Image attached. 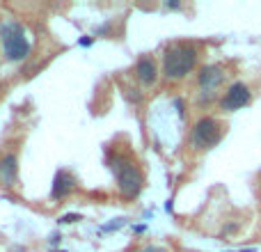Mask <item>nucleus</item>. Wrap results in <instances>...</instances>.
I'll use <instances>...</instances> for the list:
<instances>
[{
    "label": "nucleus",
    "instance_id": "nucleus-13",
    "mask_svg": "<svg viewBox=\"0 0 261 252\" xmlns=\"http://www.w3.org/2000/svg\"><path fill=\"white\" fill-rule=\"evenodd\" d=\"M78 44H81V46H92V44H94V39H92V37H81V41H78Z\"/></svg>",
    "mask_w": 261,
    "mask_h": 252
},
{
    "label": "nucleus",
    "instance_id": "nucleus-9",
    "mask_svg": "<svg viewBox=\"0 0 261 252\" xmlns=\"http://www.w3.org/2000/svg\"><path fill=\"white\" fill-rule=\"evenodd\" d=\"M16 163H18L16 154H5V156L0 158V179H3L7 186L16 184V172H18Z\"/></svg>",
    "mask_w": 261,
    "mask_h": 252
},
{
    "label": "nucleus",
    "instance_id": "nucleus-14",
    "mask_svg": "<svg viewBox=\"0 0 261 252\" xmlns=\"http://www.w3.org/2000/svg\"><path fill=\"white\" fill-rule=\"evenodd\" d=\"M167 9H181V3H176V0H170V3H165Z\"/></svg>",
    "mask_w": 261,
    "mask_h": 252
},
{
    "label": "nucleus",
    "instance_id": "nucleus-3",
    "mask_svg": "<svg viewBox=\"0 0 261 252\" xmlns=\"http://www.w3.org/2000/svg\"><path fill=\"white\" fill-rule=\"evenodd\" d=\"M0 39H3V48L7 60L12 62H21L30 55V41L25 37V30L18 21H7L0 28Z\"/></svg>",
    "mask_w": 261,
    "mask_h": 252
},
{
    "label": "nucleus",
    "instance_id": "nucleus-2",
    "mask_svg": "<svg viewBox=\"0 0 261 252\" xmlns=\"http://www.w3.org/2000/svg\"><path fill=\"white\" fill-rule=\"evenodd\" d=\"M108 167L115 172V177H117L119 190H122L124 197H128V199L138 197L144 186L142 172L138 170V165H135L133 161H128V158H124L122 154H108Z\"/></svg>",
    "mask_w": 261,
    "mask_h": 252
},
{
    "label": "nucleus",
    "instance_id": "nucleus-4",
    "mask_svg": "<svg viewBox=\"0 0 261 252\" xmlns=\"http://www.w3.org/2000/svg\"><path fill=\"white\" fill-rule=\"evenodd\" d=\"M222 135H225V129H222V124L216 117H202L190 131V140H193V144L197 149L216 147L222 140Z\"/></svg>",
    "mask_w": 261,
    "mask_h": 252
},
{
    "label": "nucleus",
    "instance_id": "nucleus-5",
    "mask_svg": "<svg viewBox=\"0 0 261 252\" xmlns=\"http://www.w3.org/2000/svg\"><path fill=\"white\" fill-rule=\"evenodd\" d=\"M222 81H225V69L220 64H206L197 73V83L202 94H216V90L222 85Z\"/></svg>",
    "mask_w": 261,
    "mask_h": 252
},
{
    "label": "nucleus",
    "instance_id": "nucleus-1",
    "mask_svg": "<svg viewBox=\"0 0 261 252\" xmlns=\"http://www.w3.org/2000/svg\"><path fill=\"white\" fill-rule=\"evenodd\" d=\"M197 64V48L193 44H172L167 46L165 55H163V76L167 81H176L190 73Z\"/></svg>",
    "mask_w": 261,
    "mask_h": 252
},
{
    "label": "nucleus",
    "instance_id": "nucleus-11",
    "mask_svg": "<svg viewBox=\"0 0 261 252\" xmlns=\"http://www.w3.org/2000/svg\"><path fill=\"white\" fill-rule=\"evenodd\" d=\"M174 108H176V113H179V117H184V113H186V110H184V101L174 99Z\"/></svg>",
    "mask_w": 261,
    "mask_h": 252
},
{
    "label": "nucleus",
    "instance_id": "nucleus-10",
    "mask_svg": "<svg viewBox=\"0 0 261 252\" xmlns=\"http://www.w3.org/2000/svg\"><path fill=\"white\" fill-rule=\"evenodd\" d=\"M78 220H81V216H76V213H67V216L60 218V222H62V225H67V222H78Z\"/></svg>",
    "mask_w": 261,
    "mask_h": 252
},
{
    "label": "nucleus",
    "instance_id": "nucleus-7",
    "mask_svg": "<svg viewBox=\"0 0 261 252\" xmlns=\"http://www.w3.org/2000/svg\"><path fill=\"white\" fill-rule=\"evenodd\" d=\"M135 78H138V83L144 87L156 83L158 67H156V60H153L151 55H140L138 58V62H135Z\"/></svg>",
    "mask_w": 261,
    "mask_h": 252
},
{
    "label": "nucleus",
    "instance_id": "nucleus-12",
    "mask_svg": "<svg viewBox=\"0 0 261 252\" xmlns=\"http://www.w3.org/2000/svg\"><path fill=\"white\" fill-rule=\"evenodd\" d=\"M142 252H167V250L161 248V245H147V248H142Z\"/></svg>",
    "mask_w": 261,
    "mask_h": 252
},
{
    "label": "nucleus",
    "instance_id": "nucleus-6",
    "mask_svg": "<svg viewBox=\"0 0 261 252\" xmlns=\"http://www.w3.org/2000/svg\"><path fill=\"white\" fill-rule=\"evenodd\" d=\"M248 104H250V87L245 85V83H234V85L225 92V96L220 99V108L227 110V113L241 110Z\"/></svg>",
    "mask_w": 261,
    "mask_h": 252
},
{
    "label": "nucleus",
    "instance_id": "nucleus-8",
    "mask_svg": "<svg viewBox=\"0 0 261 252\" xmlns=\"http://www.w3.org/2000/svg\"><path fill=\"white\" fill-rule=\"evenodd\" d=\"M73 186H76V179H73L67 170H58V172H55L53 184H50V197H53V199L67 197V195L73 190Z\"/></svg>",
    "mask_w": 261,
    "mask_h": 252
}]
</instances>
